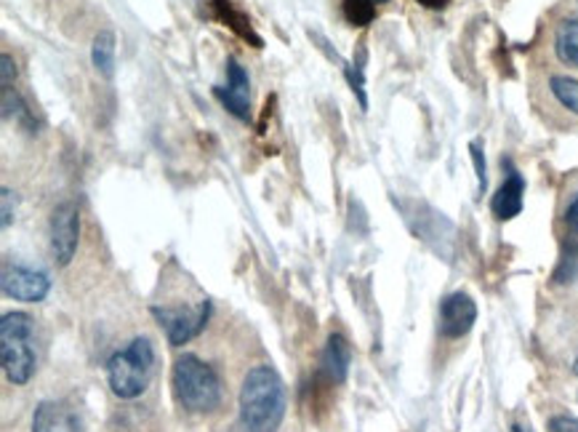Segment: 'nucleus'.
Masks as SVG:
<instances>
[{"label":"nucleus","mask_w":578,"mask_h":432,"mask_svg":"<svg viewBox=\"0 0 578 432\" xmlns=\"http://www.w3.org/2000/svg\"><path fill=\"white\" fill-rule=\"evenodd\" d=\"M288 396L285 384L272 366H253L240 387V424L245 432H277L281 430Z\"/></svg>","instance_id":"nucleus-1"},{"label":"nucleus","mask_w":578,"mask_h":432,"mask_svg":"<svg viewBox=\"0 0 578 432\" xmlns=\"http://www.w3.org/2000/svg\"><path fill=\"white\" fill-rule=\"evenodd\" d=\"M171 387L181 409H187L190 414H208V411L222 405V379L213 371V366H208L192 352L177 358L171 369Z\"/></svg>","instance_id":"nucleus-2"},{"label":"nucleus","mask_w":578,"mask_h":432,"mask_svg":"<svg viewBox=\"0 0 578 432\" xmlns=\"http://www.w3.org/2000/svg\"><path fill=\"white\" fill-rule=\"evenodd\" d=\"M0 363L11 384L24 387L35 377V320L28 313H6L0 318Z\"/></svg>","instance_id":"nucleus-3"},{"label":"nucleus","mask_w":578,"mask_h":432,"mask_svg":"<svg viewBox=\"0 0 578 432\" xmlns=\"http://www.w3.org/2000/svg\"><path fill=\"white\" fill-rule=\"evenodd\" d=\"M155 371V347L147 337H136L126 350H118L107 360V382L115 398L136 401L145 396Z\"/></svg>","instance_id":"nucleus-4"},{"label":"nucleus","mask_w":578,"mask_h":432,"mask_svg":"<svg viewBox=\"0 0 578 432\" xmlns=\"http://www.w3.org/2000/svg\"><path fill=\"white\" fill-rule=\"evenodd\" d=\"M149 313L155 315L158 326L166 331V339L171 347H181L192 341L203 331L208 318H211V302L200 299L198 305H153Z\"/></svg>","instance_id":"nucleus-5"},{"label":"nucleus","mask_w":578,"mask_h":432,"mask_svg":"<svg viewBox=\"0 0 578 432\" xmlns=\"http://www.w3.org/2000/svg\"><path fill=\"white\" fill-rule=\"evenodd\" d=\"M51 235V254L60 267H67L75 260L77 243H81V211L73 201H64L54 209L49 224Z\"/></svg>","instance_id":"nucleus-6"},{"label":"nucleus","mask_w":578,"mask_h":432,"mask_svg":"<svg viewBox=\"0 0 578 432\" xmlns=\"http://www.w3.org/2000/svg\"><path fill=\"white\" fill-rule=\"evenodd\" d=\"M0 292H3V296H9V299L35 305V302H43L45 296H49L51 281L49 275L41 273V270L24 267V264H17V262H3Z\"/></svg>","instance_id":"nucleus-7"},{"label":"nucleus","mask_w":578,"mask_h":432,"mask_svg":"<svg viewBox=\"0 0 578 432\" xmlns=\"http://www.w3.org/2000/svg\"><path fill=\"white\" fill-rule=\"evenodd\" d=\"M217 99L222 102V107L230 115H235L238 120L249 124L251 120V77L245 73V67L235 56L227 60V86L213 88Z\"/></svg>","instance_id":"nucleus-8"},{"label":"nucleus","mask_w":578,"mask_h":432,"mask_svg":"<svg viewBox=\"0 0 578 432\" xmlns=\"http://www.w3.org/2000/svg\"><path fill=\"white\" fill-rule=\"evenodd\" d=\"M477 320V305L466 292H453L440 302V334L445 339H461Z\"/></svg>","instance_id":"nucleus-9"},{"label":"nucleus","mask_w":578,"mask_h":432,"mask_svg":"<svg viewBox=\"0 0 578 432\" xmlns=\"http://www.w3.org/2000/svg\"><path fill=\"white\" fill-rule=\"evenodd\" d=\"M504 185L498 187L496 196L491 198V211L498 222H509V219L519 217V211H523L525 206V177L512 166V160H504Z\"/></svg>","instance_id":"nucleus-10"},{"label":"nucleus","mask_w":578,"mask_h":432,"mask_svg":"<svg viewBox=\"0 0 578 432\" xmlns=\"http://www.w3.org/2000/svg\"><path fill=\"white\" fill-rule=\"evenodd\" d=\"M349 366H353V347L341 334H330L326 341V350L320 356V371L330 384L347 382Z\"/></svg>","instance_id":"nucleus-11"},{"label":"nucleus","mask_w":578,"mask_h":432,"mask_svg":"<svg viewBox=\"0 0 578 432\" xmlns=\"http://www.w3.org/2000/svg\"><path fill=\"white\" fill-rule=\"evenodd\" d=\"M208 9H211V17L217 19L219 24H224L227 30L235 32L238 38H243V41L251 43L253 49H264L262 35L253 30L249 14H243V11L235 9V3H232V0H211V3H208Z\"/></svg>","instance_id":"nucleus-12"},{"label":"nucleus","mask_w":578,"mask_h":432,"mask_svg":"<svg viewBox=\"0 0 578 432\" xmlns=\"http://www.w3.org/2000/svg\"><path fill=\"white\" fill-rule=\"evenodd\" d=\"M32 432H77V417L60 401L38 403L32 414Z\"/></svg>","instance_id":"nucleus-13"},{"label":"nucleus","mask_w":578,"mask_h":432,"mask_svg":"<svg viewBox=\"0 0 578 432\" xmlns=\"http://www.w3.org/2000/svg\"><path fill=\"white\" fill-rule=\"evenodd\" d=\"M115 51H118V41H115L113 30H99L96 32L94 43H91V64L102 77L115 75Z\"/></svg>","instance_id":"nucleus-14"},{"label":"nucleus","mask_w":578,"mask_h":432,"mask_svg":"<svg viewBox=\"0 0 578 432\" xmlns=\"http://www.w3.org/2000/svg\"><path fill=\"white\" fill-rule=\"evenodd\" d=\"M555 54L568 67L578 70V19H563L555 30Z\"/></svg>","instance_id":"nucleus-15"},{"label":"nucleus","mask_w":578,"mask_h":432,"mask_svg":"<svg viewBox=\"0 0 578 432\" xmlns=\"http://www.w3.org/2000/svg\"><path fill=\"white\" fill-rule=\"evenodd\" d=\"M549 92L565 109L578 115V81L568 75H551L549 77Z\"/></svg>","instance_id":"nucleus-16"},{"label":"nucleus","mask_w":578,"mask_h":432,"mask_svg":"<svg viewBox=\"0 0 578 432\" xmlns=\"http://www.w3.org/2000/svg\"><path fill=\"white\" fill-rule=\"evenodd\" d=\"M344 77H347L349 88L357 96V105H360L362 113H368V94H366V51H360V60L347 64L344 67Z\"/></svg>","instance_id":"nucleus-17"},{"label":"nucleus","mask_w":578,"mask_h":432,"mask_svg":"<svg viewBox=\"0 0 578 432\" xmlns=\"http://www.w3.org/2000/svg\"><path fill=\"white\" fill-rule=\"evenodd\" d=\"M341 14L353 28H368L376 19L374 0H341Z\"/></svg>","instance_id":"nucleus-18"},{"label":"nucleus","mask_w":578,"mask_h":432,"mask_svg":"<svg viewBox=\"0 0 578 432\" xmlns=\"http://www.w3.org/2000/svg\"><path fill=\"white\" fill-rule=\"evenodd\" d=\"M470 155H472V164H475V173H477V190L480 196H485V190H488V169H485V152H483V145L480 141H470Z\"/></svg>","instance_id":"nucleus-19"},{"label":"nucleus","mask_w":578,"mask_h":432,"mask_svg":"<svg viewBox=\"0 0 578 432\" xmlns=\"http://www.w3.org/2000/svg\"><path fill=\"white\" fill-rule=\"evenodd\" d=\"M14 214H17V192L11 190V187H3L0 190V224L6 228H11V222H14Z\"/></svg>","instance_id":"nucleus-20"},{"label":"nucleus","mask_w":578,"mask_h":432,"mask_svg":"<svg viewBox=\"0 0 578 432\" xmlns=\"http://www.w3.org/2000/svg\"><path fill=\"white\" fill-rule=\"evenodd\" d=\"M0 86H17V62L11 54L0 56Z\"/></svg>","instance_id":"nucleus-21"},{"label":"nucleus","mask_w":578,"mask_h":432,"mask_svg":"<svg viewBox=\"0 0 578 432\" xmlns=\"http://www.w3.org/2000/svg\"><path fill=\"white\" fill-rule=\"evenodd\" d=\"M549 432H578V419L568 414H557L549 419Z\"/></svg>","instance_id":"nucleus-22"},{"label":"nucleus","mask_w":578,"mask_h":432,"mask_svg":"<svg viewBox=\"0 0 578 432\" xmlns=\"http://www.w3.org/2000/svg\"><path fill=\"white\" fill-rule=\"evenodd\" d=\"M565 224H568V230L578 238V196L568 203V209H565Z\"/></svg>","instance_id":"nucleus-23"},{"label":"nucleus","mask_w":578,"mask_h":432,"mask_svg":"<svg viewBox=\"0 0 578 432\" xmlns=\"http://www.w3.org/2000/svg\"><path fill=\"white\" fill-rule=\"evenodd\" d=\"M416 3L421 6V9H430V11H443L451 0H416Z\"/></svg>","instance_id":"nucleus-24"},{"label":"nucleus","mask_w":578,"mask_h":432,"mask_svg":"<svg viewBox=\"0 0 578 432\" xmlns=\"http://www.w3.org/2000/svg\"><path fill=\"white\" fill-rule=\"evenodd\" d=\"M512 432H530V430L523 428V424H512Z\"/></svg>","instance_id":"nucleus-25"},{"label":"nucleus","mask_w":578,"mask_h":432,"mask_svg":"<svg viewBox=\"0 0 578 432\" xmlns=\"http://www.w3.org/2000/svg\"><path fill=\"white\" fill-rule=\"evenodd\" d=\"M574 373L578 377V358H576V363H574Z\"/></svg>","instance_id":"nucleus-26"},{"label":"nucleus","mask_w":578,"mask_h":432,"mask_svg":"<svg viewBox=\"0 0 578 432\" xmlns=\"http://www.w3.org/2000/svg\"><path fill=\"white\" fill-rule=\"evenodd\" d=\"M374 3H376V6H379V3H389V0H374Z\"/></svg>","instance_id":"nucleus-27"}]
</instances>
